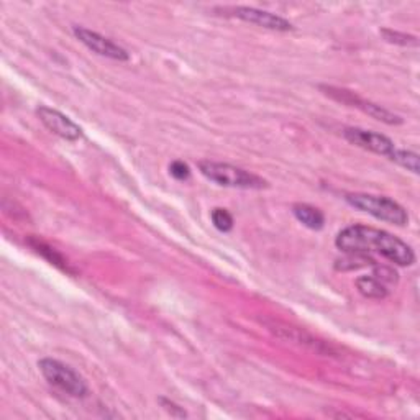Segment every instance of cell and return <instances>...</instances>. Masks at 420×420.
Returning <instances> with one entry per match:
<instances>
[{
  "mask_svg": "<svg viewBox=\"0 0 420 420\" xmlns=\"http://www.w3.org/2000/svg\"><path fill=\"white\" fill-rule=\"evenodd\" d=\"M335 246L343 253H376L397 266H412L416 253L406 241H402L386 230L366 227V225H350L340 230Z\"/></svg>",
  "mask_w": 420,
  "mask_h": 420,
  "instance_id": "obj_1",
  "label": "cell"
},
{
  "mask_svg": "<svg viewBox=\"0 0 420 420\" xmlns=\"http://www.w3.org/2000/svg\"><path fill=\"white\" fill-rule=\"evenodd\" d=\"M199 171L204 177L219 186L233 187V189H266L270 184L262 177L253 172L243 170V167L228 165V162L217 161H199Z\"/></svg>",
  "mask_w": 420,
  "mask_h": 420,
  "instance_id": "obj_2",
  "label": "cell"
},
{
  "mask_svg": "<svg viewBox=\"0 0 420 420\" xmlns=\"http://www.w3.org/2000/svg\"><path fill=\"white\" fill-rule=\"evenodd\" d=\"M345 201L356 210L370 214L375 219L382 220V222L397 225V227H404V225L409 223L407 210L404 209L401 204L392 201L389 197L355 192V194H346Z\"/></svg>",
  "mask_w": 420,
  "mask_h": 420,
  "instance_id": "obj_3",
  "label": "cell"
},
{
  "mask_svg": "<svg viewBox=\"0 0 420 420\" xmlns=\"http://www.w3.org/2000/svg\"><path fill=\"white\" fill-rule=\"evenodd\" d=\"M38 368L41 375L51 386L57 387L67 396L82 399L89 394V386L84 381V377L77 371L72 370L71 366L62 363V361L55 358H43L38 361Z\"/></svg>",
  "mask_w": 420,
  "mask_h": 420,
  "instance_id": "obj_4",
  "label": "cell"
},
{
  "mask_svg": "<svg viewBox=\"0 0 420 420\" xmlns=\"http://www.w3.org/2000/svg\"><path fill=\"white\" fill-rule=\"evenodd\" d=\"M72 33H74L76 38L81 41V43L86 46V48L96 52L99 56L109 57V60L114 61H128L130 52L122 48V46L115 43L107 36H104L97 31H92L89 28H84V26H72Z\"/></svg>",
  "mask_w": 420,
  "mask_h": 420,
  "instance_id": "obj_5",
  "label": "cell"
},
{
  "mask_svg": "<svg viewBox=\"0 0 420 420\" xmlns=\"http://www.w3.org/2000/svg\"><path fill=\"white\" fill-rule=\"evenodd\" d=\"M320 89H322V91H325V94H327V96L337 99V101L343 102V104L353 105V107L363 110L365 114H368L372 118L380 120V122H385L387 125H399V123H402V118L399 117V115L389 112V110L385 109V107H381V105L372 104L370 101H363V99H360L358 96H355L353 92L343 91V89H337V87H325V86H322Z\"/></svg>",
  "mask_w": 420,
  "mask_h": 420,
  "instance_id": "obj_6",
  "label": "cell"
},
{
  "mask_svg": "<svg viewBox=\"0 0 420 420\" xmlns=\"http://www.w3.org/2000/svg\"><path fill=\"white\" fill-rule=\"evenodd\" d=\"M343 136L346 141H350L351 145L358 146V148H363L366 151H371V153L381 155L389 158L392 151L397 148L396 143L389 138V136L376 133V131L371 130H363V128H345Z\"/></svg>",
  "mask_w": 420,
  "mask_h": 420,
  "instance_id": "obj_7",
  "label": "cell"
},
{
  "mask_svg": "<svg viewBox=\"0 0 420 420\" xmlns=\"http://www.w3.org/2000/svg\"><path fill=\"white\" fill-rule=\"evenodd\" d=\"M36 115H38L40 122L60 138L67 141H77L79 138H82V128L60 110L41 105L36 109Z\"/></svg>",
  "mask_w": 420,
  "mask_h": 420,
  "instance_id": "obj_8",
  "label": "cell"
},
{
  "mask_svg": "<svg viewBox=\"0 0 420 420\" xmlns=\"http://www.w3.org/2000/svg\"><path fill=\"white\" fill-rule=\"evenodd\" d=\"M232 15L236 18L243 20L246 23L258 25L266 30L272 31H292L294 25L289 20L275 15L271 12H265V10L253 9V7H235L232 9Z\"/></svg>",
  "mask_w": 420,
  "mask_h": 420,
  "instance_id": "obj_9",
  "label": "cell"
},
{
  "mask_svg": "<svg viewBox=\"0 0 420 420\" xmlns=\"http://www.w3.org/2000/svg\"><path fill=\"white\" fill-rule=\"evenodd\" d=\"M292 214L299 222H301L304 227L311 230H322L325 225V215L322 210L317 207L309 206V204H294L292 206Z\"/></svg>",
  "mask_w": 420,
  "mask_h": 420,
  "instance_id": "obj_10",
  "label": "cell"
},
{
  "mask_svg": "<svg viewBox=\"0 0 420 420\" xmlns=\"http://www.w3.org/2000/svg\"><path fill=\"white\" fill-rule=\"evenodd\" d=\"M28 245L36 251V253L41 255V256H43V258L48 260L51 262V265L57 266L62 271L72 272L70 265H67V261L65 260V256H62L57 250L52 248V246H50L48 243H45L43 240L36 238V236H30V238H28Z\"/></svg>",
  "mask_w": 420,
  "mask_h": 420,
  "instance_id": "obj_11",
  "label": "cell"
},
{
  "mask_svg": "<svg viewBox=\"0 0 420 420\" xmlns=\"http://www.w3.org/2000/svg\"><path fill=\"white\" fill-rule=\"evenodd\" d=\"M355 284H356V287H358V291L368 299H385V297H387V294H389L385 282L376 280V277L372 275L358 277Z\"/></svg>",
  "mask_w": 420,
  "mask_h": 420,
  "instance_id": "obj_12",
  "label": "cell"
},
{
  "mask_svg": "<svg viewBox=\"0 0 420 420\" xmlns=\"http://www.w3.org/2000/svg\"><path fill=\"white\" fill-rule=\"evenodd\" d=\"M377 262L365 253H346L345 258L337 260L335 262V270L337 271H355L365 266H375Z\"/></svg>",
  "mask_w": 420,
  "mask_h": 420,
  "instance_id": "obj_13",
  "label": "cell"
},
{
  "mask_svg": "<svg viewBox=\"0 0 420 420\" xmlns=\"http://www.w3.org/2000/svg\"><path fill=\"white\" fill-rule=\"evenodd\" d=\"M396 162V165L402 166L404 170L414 172V175H419L420 172V162H419V155L414 153V151H407V150H401L396 148L392 151V155L387 158Z\"/></svg>",
  "mask_w": 420,
  "mask_h": 420,
  "instance_id": "obj_14",
  "label": "cell"
},
{
  "mask_svg": "<svg viewBox=\"0 0 420 420\" xmlns=\"http://www.w3.org/2000/svg\"><path fill=\"white\" fill-rule=\"evenodd\" d=\"M210 219H212L214 227L220 230V232L227 233L233 228V217L227 209H214L212 214H210Z\"/></svg>",
  "mask_w": 420,
  "mask_h": 420,
  "instance_id": "obj_15",
  "label": "cell"
},
{
  "mask_svg": "<svg viewBox=\"0 0 420 420\" xmlns=\"http://www.w3.org/2000/svg\"><path fill=\"white\" fill-rule=\"evenodd\" d=\"M381 35L385 36V40L387 43H394V45H401V46H417L419 40L417 36L407 35V33H401V31H394V30H381Z\"/></svg>",
  "mask_w": 420,
  "mask_h": 420,
  "instance_id": "obj_16",
  "label": "cell"
},
{
  "mask_svg": "<svg viewBox=\"0 0 420 420\" xmlns=\"http://www.w3.org/2000/svg\"><path fill=\"white\" fill-rule=\"evenodd\" d=\"M372 276H375L376 280H380L381 282H385V284H396V282L399 281L397 272L389 266L375 265L372 266Z\"/></svg>",
  "mask_w": 420,
  "mask_h": 420,
  "instance_id": "obj_17",
  "label": "cell"
},
{
  "mask_svg": "<svg viewBox=\"0 0 420 420\" xmlns=\"http://www.w3.org/2000/svg\"><path fill=\"white\" fill-rule=\"evenodd\" d=\"M170 175L177 181H187L191 177V167L187 166V162L176 160L170 165Z\"/></svg>",
  "mask_w": 420,
  "mask_h": 420,
  "instance_id": "obj_18",
  "label": "cell"
},
{
  "mask_svg": "<svg viewBox=\"0 0 420 420\" xmlns=\"http://www.w3.org/2000/svg\"><path fill=\"white\" fill-rule=\"evenodd\" d=\"M158 401H160V404H161V406H162V409H165V411H166L167 414H171L172 417H177V419H184V417H187L186 411H184V409H182L181 406H177L176 402L170 401V399H166V397H160V399H158Z\"/></svg>",
  "mask_w": 420,
  "mask_h": 420,
  "instance_id": "obj_19",
  "label": "cell"
}]
</instances>
